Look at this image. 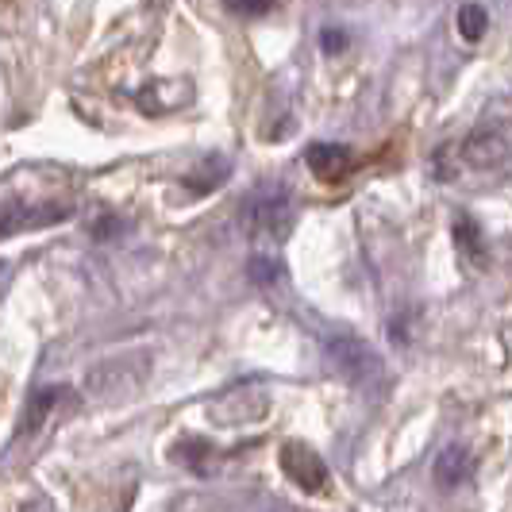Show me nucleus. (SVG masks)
Wrapping results in <instances>:
<instances>
[{
    "mask_svg": "<svg viewBox=\"0 0 512 512\" xmlns=\"http://www.w3.org/2000/svg\"><path fill=\"white\" fill-rule=\"evenodd\" d=\"M324 355L332 362V370L351 385H370L382 378V359L374 355V347L359 335H332L324 343Z\"/></svg>",
    "mask_w": 512,
    "mask_h": 512,
    "instance_id": "nucleus-1",
    "label": "nucleus"
},
{
    "mask_svg": "<svg viewBox=\"0 0 512 512\" xmlns=\"http://www.w3.org/2000/svg\"><path fill=\"white\" fill-rule=\"evenodd\" d=\"M462 158L474 170L501 174L512 170V124H486V128L470 131L462 143Z\"/></svg>",
    "mask_w": 512,
    "mask_h": 512,
    "instance_id": "nucleus-2",
    "label": "nucleus"
},
{
    "mask_svg": "<svg viewBox=\"0 0 512 512\" xmlns=\"http://www.w3.org/2000/svg\"><path fill=\"white\" fill-rule=\"evenodd\" d=\"M243 224L251 235H266V239H285L293 228V205H289V193L282 189H266L255 193L247 208H243Z\"/></svg>",
    "mask_w": 512,
    "mask_h": 512,
    "instance_id": "nucleus-3",
    "label": "nucleus"
},
{
    "mask_svg": "<svg viewBox=\"0 0 512 512\" xmlns=\"http://www.w3.org/2000/svg\"><path fill=\"white\" fill-rule=\"evenodd\" d=\"M282 470H285V478H293V486L305 489V493H324L328 482H332L328 462L320 459L312 447H305V443H285Z\"/></svg>",
    "mask_w": 512,
    "mask_h": 512,
    "instance_id": "nucleus-4",
    "label": "nucleus"
},
{
    "mask_svg": "<svg viewBox=\"0 0 512 512\" xmlns=\"http://www.w3.org/2000/svg\"><path fill=\"white\" fill-rule=\"evenodd\" d=\"M305 158H308V170L320 181L347 178V170L355 166V154L347 151V147H339V143H316V147H308Z\"/></svg>",
    "mask_w": 512,
    "mask_h": 512,
    "instance_id": "nucleus-5",
    "label": "nucleus"
},
{
    "mask_svg": "<svg viewBox=\"0 0 512 512\" xmlns=\"http://www.w3.org/2000/svg\"><path fill=\"white\" fill-rule=\"evenodd\" d=\"M58 397H62L58 385H43V389L31 393V401H27V409H24V420H20V436H31V432H39V428L47 424V416H51V409L58 405Z\"/></svg>",
    "mask_w": 512,
    "mask_h": 512,
    "instance_id": "nucleus-6",
    "label": "nucleus"
},
{
    "mask_svg": "<svg viewBox=\"0 0 512 512\" xmlns=\"http://www.w3.org/2000/svg\"><path fill=\"white\" fill-rule=\"evenodd\" d=\"M462 478H470V451L466 447H447L436 459V482L439 486H459Z\"/></svg>",
    "mask_w": 512,
    "mask_h": 512,
    "instance_id": "nucleus-7",
    "label": "nucleus"
},
{
    "mask_svg": "<svg viewBox=\"0 0 512 512\" xmlns=\"http://www.w3.org/2000/svg\"><path fill=\"white\" fill-rule=\"evenodd\" d=\"M70 208H31V212H8L4 220H0V235H16V231L24 228H35V224H54V220H62Z\"/></svg>",
    "mask_w": 512,
    "mask_h": 512,
    "instance_id": "nucleus-8",
    "label": "nucleus"
},
{
    "mask_svg": "<svg viewBox=\"0 0 512 512\" xmlns=\"http://www.w3.org/2000/svg\"><path fill=\"white\" fill-rule=\"evenodd\" d=\"M455 243H459V251L466 255V262L486 266V243H482V231L474 228L466 216H459V220H455Z\"/></svg>",
    "mask_w": 512,
    "mask_h": 512,
    "instance_id": "nucleus-9",
    "label": "nucleus"
},
{
    "mask_svg": "<svg viewBox=\"0 0 512 512\" xmlns=\"http://www.w3.org/2000/svg\"><path fill=\"white\" fill-rule=\"evenodd\" d=\"M489 27V16L482 4H462L459 8V35L466 39V43H478L482 35H486Z\"/></svg>",
    "mask_w": 512,
    "mask_h": 512,
    "instance_id": "nucleus-10",
    "label": "nucleus"
},
{
    "mask_svg": "<svg viewBox=\"0 0 512 512\" xmlns=\"http://www.w3.org/2000/svg\"><path fill=\"white\" fill-rule=\"evenodd\" d=\"M174 459H178L185 470H193V474H205V470H208V466H205L208 443H205V439H181L178 447H174Z\"/></svg>",
    "mask_w": 512,
    "mask_h": 512,
    "instance_id": "nucleus-11",
    "label": "nucleus"
},
{
    "mask_svg": "<svg viewBox=\"0 0 512 512\" xmlns=\"http://www.w3.org/2000/svg\"><path fill=\"white\" fill-rule=\"evenodd\" d=\"M278 274H282V270H278V262H274V258H255V262H251V278H255V282L270 285Z\"/></svg>",
    "mask_w": 512,
    "mask_h": 512,
    "instance_id": "nucleus-12",
    "label": "nucleus"
},
{
    "mask_svg": "<svg viewBox=\"0 0 512 512\" xmlns=\"http://www.w3.org/2000/svg\"><path fill=\"white\" fill-rule=\"evenodd\" d=\"M320 43H324V51H339V47H343V31H324Z\"/></svg>",
    "mask_w": 512,
    "mask_h": 512,
    "instance_id": "nucleus-13",
    "label": "nucleus"
},
{
    "mask_svg": "<svg viewBox=\"0 0 512 512\" xmlns=\"http://www.w3.org/2000/svg\"><path fill=\"white\" fill-rule=\"evenodd\" d=\"M270 0H235V8H243V12H262Z\"/></svg>",
    "mask_w": 512,
    "mask_h": 512,
    "instance_id": "nucleus-14",
    "label": "nucleus"
}]
</instances>
